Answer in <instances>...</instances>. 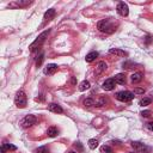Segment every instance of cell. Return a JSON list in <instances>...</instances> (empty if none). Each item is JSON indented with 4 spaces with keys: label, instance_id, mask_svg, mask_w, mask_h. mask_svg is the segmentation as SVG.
Listing matches in <instances>:
<instances>
[{
    "label": "cell",
    "instance_id": "18",
    "mask_svg": "<svg viewBox=\"0 0 153 153\" xmlns=\"http://www.w3.org/2000/svg\"><path fill=\"white\" fill-rule=\"evenodd\" d=\"M108 102V99L105 97H99L97 101L95 102V107H103V105H105Z\"/></svg>",
    "mask_w": 153,
    "mask_h": 153
},
{
    "label": "cell",
    "instance_id": "2",
    "mask_svg": "<svg viewBox=\"0 0 153 153\" xmlns=\"http://www.w3.org/2000/svg\"><path fill=\"white\" fill-rule=\"evenodd\" d=\"M14 104L20 109L27 107L28 98H27V93H25L24 90H19L17 93H16V96H14Z\"/></svg>",
    "mask_w": 153,
    "mask_h": 153
},
{
    "label": "cell",
    "instance_id": "1",
    "mask_svg": "<svg viewBox=\"0 0 153 153\" xmlns=\"http://www.w3.org/2000/svg\"><path fill=\"white\" fill-rule=\"evenodd\" d=\"M97 28L99 31H102V33L112 34V33H115V30L117 28V23L114 22L112 19H102L98 22Z\"/></svg>",
    "mask_w": 153,
    "mask_h": 153
},
{
    "label": "cell",
    "instance_id": "5",
    "mask_svg": "<svg viewBox=\"0 0 153 153\" xmlns=\"http://www.w3.org/2000/svg\"><path fill=\"white\" fill-rule=\"evenodd\" d=\"M36 117L34 115H28L25 116L22 121H20V126L23 128H29V127H33L35 123H36Z\"/></svg>",
    "mask_w": 153,
    "mask_h": 153
},
{
    "label": "cell",
    "instance_id": "21",
    "mask_svg": "<svg viewBox=\"0 0 153 153\" xmlns=\"http://www.w3.org/2000/svg\"><path fill=\"white\" fill-rule=\"evenodd\" d=\"M84 105H85L86 108H91V107L95 105V101H93L92 98H86V99L84 101Z\"/></svg>",
    "mask_w": 153,
    "mask_h": 153
},
{
    "label": "cell",
    "instance_id": "14",
    "mask_svg": "<svg viewBox=\"0 0 153 153\" xmlns=\"http://www.w3.org/2000/svg\"><path fill=\"white\" fill-rule=\"evenodd\" d=\"M55 17V10L54 9H49L43 16V19L44 20H52L53 18Z\"/></svg>",
    "mask_w": 153,
    "mask_h": 153
},
{
    "label": "cell",
    "instance_id": "7",
    "mask_svg": "<svg viewBox=\"0 0 153 153\" xmlns=\"http://www.w3.org/2000/svg\"><path fill=\"white\" fill-rule=\"evenodd\" d=\"M103 87V90H105V91H111V90H114V87H115V80L114 79H107L105 82L103 83L102 85Z\"/></svg>",
    "mask_w": 153,
    "mask_h": 153
},
{
    "label": "cell",
    "instance_id": "13",
    "mask_svg": "<svg viewBox=\"0 0 153 153\" xmlns=\"http://www.w3.org/2000/svg\"><path fill=\"white\" fill-rule=\"evenodd\" d=\"M114 80H115V83H117L120 85H124L126 84V75L123 73H118L115 75Z\"/></svg>",
    "mask_w": 153,
    "mask_h": 153
},
{
    "label": "cell",
    "instance_id": "17",
    "mask_svg": "<svg viewBox=\"0 0 153 153\" xmlns=\"http://www.w3.org/2000/svg\"><path fill=\"white\" fill-rule=\"evenodd\" d=\"M132 147L136 151H143V150H146V147H145V145L141 143V142H138V141H133L132 142Z\"/></svg>",
    "mask_w": 153,
    "mask_h": 153
},
{
    "label": "cell",
    "instance_id": "20",
    "mask_svg": "<svg viewBox=\"0 0 153 153\" xmlns=\"http://www.w3.org/2000/svg\"><path fill=\"white\" fill-rule=\"evenodd\" d=\"M87 88H90V83H88L87 80H84V82H82L79 84V90L80 91H85V90H87Z\"/></svg>",
    "mask_w": 153,
    "mask_h": 153
},
{
    "label": "cell",
    "instance_id": "9",
    "mask_svg": "<svg viewBox=\"0 0 153 153\" xmlns=\"http://www.w3.org/2000/svg\"><path fill=\"white\" fill-rule=\"evenodd\" d=\"M56 71H58V66H56L55 63H50V65H48V66L44 68V74L53 75V74L56 73Z\"/></svg>",
    "mask_w": 153,
    "mask_h": 153
},
{
    "label": "cell",
    "instance_id": "19",
    "mask_svg": "<svg viewBox=\"0 0 153 153\" xmlns=\"http://www.w3.org/2000/svg\"><path fill=\"white\" fill-rule=\"evenodd\" d=\"M87 143H88V147H90L91 150H96L98 146V140L97 139H90Z\"/></svg>",
    "mask_w": 153,
    "mask_h": 153
},
{
    "label": "cell",
    "instance_id": "30",
    "mask_svg": "<svg viewBox=\"0 0 153 153\" xmlns=\"http://www.w3.org/2000/svg\"><path fill=\"white\" fill-rule=\"evenodd\" d=\"M30 4H31V1H18L17 3L18 6H27V5H30Z\"/></svg>",
    "mask_w": 153,
    "mask_h": 153
},
{
    "label": "cell",
    "instance_id": "10",
    "mask_svg": "<svg viewBox=\"0 0 153 153\" xmlns=\"http://www.w3.org/2000/svg\"><path fill=\"white\" fill-rule=\"evenodd\" d=\"M107 69V63L104 62V61H101V62H98V65H97V67H96V71H95V74L96 75H99V74H102L104 71Z\"/></svg>",
    "mask_w": 153,
    "mask_h": 153
},
{
    "label": "cell",
    "instance_id": "33",
    "mask_svg": "<svg viewBox=\"0 0 153 153\" xmlns=\"http://www.w3.org/2000/svg\"><path fill=\"white\" fill-rule=\"evenodd\" d=\"M151 95H152V96H153V92H152V93H151Z\"/></svg>",
    "mask_w": 153,
    "mask_h": 153
},
{
    "label": "cell",
    "instance_id": "12",
    "mask_svg": "<svg viewBox=\"0 0 153 153\" xmlns=\"http://www.w3.org/2000/svg\"><path fill=\"white\" fill-rule=\"evenodd\" d=\"M109 53L112 54V55H115V56H118V58H123V56L127 55L126 52L121 50V49H117V48H111V49L109 50Z\"/></svg>",
    "mask_w": 153,
    "mask_h": 153
},
{
    "label": "cell",
    "instance_id": "29",
    "mask_svg": "<svg viewBox=\"0 0 153 153\" xmlns=\"http://www.w3.org/2000/svg\"><path fill=\"white\" fill-rule=\"evenodd\" d=\"M151 115H152L151 110H145V111L141 112V116H142V117H150Z\"/></svg>",
    "mask_w": 153,
    "mask_h": 153
},
{
    "label": "cell",
    "instance_id": "3",
    "mask_svg": "<svg viewBox=\"0 0 153 153\" xmlns=\"http://www.w3.org/2000/svg\"><path fill=\"white\" fill-rule=\"evenodd\" d=\"M49 33H50V30L49 29H48V30H46V31H43V33L41 34V35H39L36 39H35V41L33 42V43H31L30 44V47H29V49L31 50V52H34L35 49H36V48H38L39 46H41L44 41H46V38L48 37V35H49Z\"/></svg>",
    "mask_w": 153,
    "mask_h": 153
},
{
    "label": "cell",
    "instance_id": "23",
    "mask_svg": "<svg viewBox=\"0 0 153 153\" xmlns=\"http://www.w3.org/2000/svg\"><path fill=\"white\" fill-rule=\"evenodd\" d=\"M101 153H114L112 152V148L108 145H104V146L101 147Z\"/></svg>",
    "mask_w": 153,
    "mask_h": 153
},
{
    "label": "cell",
    "instance_id": "15",
    "mask_svg": "<svg viewBox=\"0 0 153 153\" xmlns=\"http://www.w3.org/2000/svg\"><path fill=\"white\" fill-rule=\"evenodd\" d=\"M47 134H48V136H50V138H54V136H56V135L59 134V129H58V128H56V127L52 126V127H49V128H48Z\"/></svg>",
    "mask_w": 153,
    "mask_h": 153
},
{
    "label": "cell",
    "instance_id": "27",
    "mask_svg": "<svg viewBox=\"0 0 153 153\" xmlns=\"http://www.w3.org/2000/svg\"><path fill=\"white\" fill-rule=\"evenodd\" d=\"M133 93H134V95H143V93H145V90H143L142 87H135Z\"/></svg>",
    "mask_w": 153,
    "mask_h": 153
},
{
    "label": "cell",
    "instance_id": "8",
    "mask_svg": "<svg viewBox=\"0 0 153 153\" xmlns=\"http://www.w3.org/2000/svg\"><path fill=\"white\" fill-rule=\"evenodd\" d=\"M48 110L52 112H55V114H62L63 112V109L56 103H50L49 105H48Z\"/></svg>",
    "mask_w": 153,
    "mask_h": 153
},
{
    "label": "cell",
    "instance_id": "25",
    "mask_svg": "<svg viewBox=\"0 0 153 153\" xmlns=\"http://www.w3.org/2000/svg\"><path fill=\"white\" fill-rule=\"evenodd\" d=\"M3 145L5 146V148L7 151H16V150H17V147H16L14 145H11V143H3Z\"/></svg>",
    "mask_w": 153,
    "mask_h": 153
},
{
    "label": "cell",
    "instance_id": "11",
    "mask_svg": "<svg viewBox=\"0 0 153 153\" xmlns=\"http://www.w3.org/2000/svg\"><path fill=\"white\" fill-rule=\"evenodd\" d=\"M142 77H143V74L141 73V72H135V73L132 74L131 80H132L133 84H138V83H140L141 80H142Z\"/></svg>",
    "mask_w": 153,
    "mask_h": 153
},
{
    "label": "cell",
    "instance_id": "24",
    "mask_svg": "<svg viewBox=\"0 0 153 153\" xmlns=\"http://www.w3.org/2000/svg\"><path fill=\"white\" fill-rule=\"evenodd\" d=\"M43 59H44V54L41 53V54H39V56H37V60H36V66H37V67H39V66L42 65Z\"/></svg>",
    "mask_w": 153,
    "mask_h": 153
},
{
    "label": "cell",
    "instance_id": "22",
    "mask_svg": "<svg viewBox=\"0 0 153 153\" xmlns=\"http://www.w3.org/2000/svg\"><path fill=\"white\" fill-rule=\"evenodd\" d=\"M152 103V99L151 98H142L140 102H139V104L141 107H146V105H150V104Z\"/></svg>",
    "mask_w": 153,
    "mask_h": 153
},
{
    "label": "cell",
    "instance_id": "6",
    "mask_svg": "<svg viewBox=\"0 0 153 153\" xmlns=\"http://www.w3.org/2000/svg\"><path fill=\"white\" fill-rule=\"evenodd\" d=\"M116 10H117V13H118L120 16H122V17H127L128 13H129L128 5L124 4V3H118L117 7H116Z\"/></svg>",
    "mask_w": 153,
    "mask_h": 153
},
{
    "label": "cell",
    "instance_id": "32",
    "mask_svg": "<svg viewBox=\"0 0 153 153\" xmlns=\"http://www.w3.org/2000/svg\"><path fill=\"white\" fill-rule=\"evenodd\" d=\"M69 153H75V152H69Z\"/></svg>",
    "mask_w": 153,
    "mask_h": 153
},
{
    "label": "cell",
    "instance_id": "31",
    "mask_svg": "<svg viewBox=\"0 0 153 153\" xmlns=\"http://www.w3.org/2000/svg\"><path fill=\"white\" fill-rule=\"evenodd\" d=\"M148 128L153 132V122H150V123H148Z\"/></svg>",
    "mask_w": 153,
    "mask_h": 153
},
{
    "label": "cell",
    "instance_id": "28",
    "mask_svg": "<svg viewBox=\"0 0 153 153\" xmlns=\"http://www.w3.org/2000/svg\"><path fill=\"white\" fill-rule=\"evenodd\" d=\"M74 147H75V148H77V150H78L79 152H83V151H84V147H83V145L80 143V142H75V143H74Z\"/></svg>",
    "mask_w": 153,
    "mask_h": 153
},
{
    "label": "cell",
    "instance_id": "4",
    "mask_svg": "<svg viewBox=\"0 0 153 153\" xmlns=\"http://www.w3.org/2000/svg\"><path fill=\"white\" fill-rule=\"evenodd\" d=\"M135 97L133 92L129 91H120L116 93V99L120 102H129Z\"/></svg>",
    "mask_w": 153,
    "mask_h": 153
},
{
    "label": "cell",
    "instance_id": "26",
    "mask_svg": "<svg viewBox=\"0 0 153 153\" xmlns=\"http://www.w3.org/2000/svg\"><path fill=\"white\" fill-rule=\"evenodd\" d=\"M35 153H48V148L46 146H41L35 150Z\"/></svg>",
    "mask_w": 153,
    "mask_h": 153
},
{
    "label": "cell",
    "instance_id": "16",
    "mask_svg": "<svg viewBox=\"0 0 153 153\" xmlns=\"http://www.w3.org/2000/svg\"><path fill=\"white\" fill-rule=\"evenodd\" d=\"M97 56H98V53H97V52H91V53H88V54L86 55L85 61H86V62H92V61L96 60V58H97Z\"/></svg>",
    "mask_w": 153,
    "mask_h": 153
}]
</instances>
